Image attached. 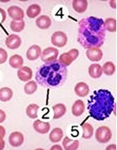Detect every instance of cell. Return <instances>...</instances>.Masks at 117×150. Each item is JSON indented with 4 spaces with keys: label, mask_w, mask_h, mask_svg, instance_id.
<instances>
[{
    "label": "cell",
    "mask_w": 117,
    "mask_h": 150,
    "mask_svg": "<svg viewBox=\"0 0 117 150\" xmlns=\"http://www.w3.org/2000/svg\"><path fill=\"white\" fill-rule=\"evenodd\" d=\"M106 37L104 21L101 18L89 17L79 22L77 42L84 48H100Z\"/></svg>",
    "instance_id": "cell-1"
},
{
    "label": "cell",
    "mask_w": 117,
    "mask_h": 150,
    "mask_svg": "<svg viewBox=\"0 0 117 150\" xmlns=\"http://www.w3.org/2000/svg\"><path fill=\"white\" fill-rule=\"evenodd\" d=\"M68 71L67 67L59 60L45 63L39 67L35 73V81L46 88H57L62 86L67 80Z\"/></svg>",
    "instance_id": "cell-2"
},
{
    "label": "cell",
    "mask_w": 117,
    "mask_h": 150,
    "mask_svg": "<svg viewBox=\"0 0 117 150\" xmlns=\"http://www.w3.org/2000/svg\"><path fill=\"white\" fill-rule=\"evenodd\" d=\"M114 108V97L110 91L106 89L94 91L88 101L89 115L97 121H104L109 118Z\"/></svg>",
    "instance_id": "cell-3"
},
{
    "label": "cell",
    "mask_w": 117,
    "mask_h": 150,
    "mask_svg": "<svg viewBox=\"0 0 117 150\" xmlns=\"http://www.w3.org/2000/svg\"><path fill=\"white\" fill-rule=\"evenodd\" d=\"M95 138L100 143H107L112 138L111 130L106 126H101L96 130Z\"/></svg>",
    "instance_id": "cell-4"
},
{
    "label": "cell",
    "mask_w": 117,
    "mask_h": 150,
    "mask_svg": "<svg viewBox=\"0 0 117 150\" xmlns=\"http://www.w3.org/2000/svg\"><path fill=\"white\" fill-rule=\"evenodd\" d=\"M79 54V52L78 49L73 48V49L69 50L67 53L62 54L59 57L58 60L60 64H62L65 67H69L78 57Z\"/></svg>",
    "instance_id": "cell-5"
},
{
    "label": "cell",
    "mask_w": 117,
    "mask_h": 150,
    "mask_svg": "<svg viewBox=\"0 0 117 150\" xmlns=\"http://www.w3.org/2000/svg\"><path fill=\"white\" fill-rule=\"evenodd\" d=\"M58 54L59 51L57 48L54 47H48L42 51L40 57H41L42 61L45 64V63H50V62H53L57 60Z\"/></svg>",
    "instance_id": "cell-6"
},
{
    "label": "cell",
    "mask_w": 117,
    "mask_h": 150,
    "mask_svg": "<svg viewBox=\"0 0 117 150\" xmlns=\"http://www.w3.org/2000/svg\"><path fill=\"white\" fill-rule=\"evenodd\" d=\"M51 41H52L53 45L58 47V48H62L67 43V35H66V33H64V32L57 31V32H55L52 34Z\"/></svg>",
    "instance_id": "cell-7"
},
{
    "label": "cell",
    "mask_w": 117,
    "mask_h": 150,
    "mask_svg": "<svg viewBox=\"0 0 117 150\" xmlns=\"http://www.w3.org/2000/svg\"><path fill=\"white\" fill-rule=\"evenodd\" d=\"M6 45L9 49H18L21 45V39L19 35L16 34H11L9 35L6 39Z\"/></svg>",
    "instance_id": "cell-8"
},
{
    "label": "cell",
    "mask_w": 117,
    "mask_h": 150,
    "mask_svg": "<svg viewBox=\"0 0 117 150\" xmlns=\"http://www.w3.org/2000/svg\"><path fill=\"white\" fill-rule=\"evenodd\" d=\"M8 14L13 21H22L24 18V11L23 9L16 6L9 7L8 9Z\"/></svg>",
    "instance_id": "cell-9"
},
{
    "label": "cell",
    "mask_w": 117,
    "mask_h": 150,
    "mask_svg": "<svg viewBox=\"0 0 117 150\" xmlns=\"http://www.w3.org/2000/svg\"><path fill=\"white\" fill-rule=\"evenodd\" d=\"M9 141L10 145L13 147H19L23 144L24 141V137L23 134L18 131H15L10 134L9 138Z\"/></svg>",
    "instance_id": "cell-10"
},
{
    "label": "cell",
    "mask_w": 117,
    "mask_h": 150,
    "mask_svg": "<svg viewBox=\"0 0 117 150\" xmlns=\"http://www.w3.org/2000/svg\"><path fill=\"white\" fill-rule=\"evenodd\" d=\"M86 57L92 62H98L103 57V52L98 48H89L86 51Z\"/></svg>",
    "instance_id": "cell-11"
},
{
    "label": "cell",
    "mask_w": 117,
    "mask_h": 150,
    "mask_svg": "<svg viewBox=\"0 0 117 150\" xmlns=\"http://www.w3.org/2000/svg\"><path fill=\"white\" fill-rule=\"evenodd\" d=\"M41 54L42 50L40 47L37 45H31L28 48V50L27 51L26 56H27V58L29 60H37L39 57L41 56Z\"/></svg>",
    "instance_id": "cell-12"
},
{
    "label": "cell",
    "mask_w": 117,
    "mask_h": 150,
    "mask_svg": "<svg viewBox=\"0 0 117 150\" xmlns=\"http://www.w3.org/2000/svg\"><path fill=\"white\" fill-rule=\"evenodd\" d=\"M18 77L21 81H28L33 77V71L28 67H22L18 70Z\"/></svg>",
    "instance_id": "cell-13"
},
{
    "label": "cell",
    "mask_w": 117,
    "mask_h": 150,
    "mask_svg": "<svg viewBox=\"0 0 117 150\" xmlns=\"http://www.w3.org/2000/svg\"><path fill=\"white\" fill-rule=\"evenodd\" d=\"M33 128L39 134H45L49 131L51 125L48 122H43L41 120H36L33 122Z\"/></svg>",
    "instance_id": "cell-14"
},
{
    "label": "cell",
    "mask_w": 117,
    "mask_h": 150,
    "mask_svg": "<svg viewBox=\"0 0 117 150\" xmlns=\"http://www.w3.org/2000/svg\"><path fill=\"white\" fill-rule=\"evenodd\" d=\"M75 94L78 97H84L85 96H87L89 93V87L85 82H79L76 85L74 88Z\"/></svg>",
    "instance_id": "cell-15"
},
{
    "label": "cell",
    "mask_w": 117,
    "mask_h": 150,
    "mask_svg": "<svg viewBox=\"0 0 117 150\" xmlns=\"http://www.w3.org/2000/svg\"><path fill=\"white\" fill-rule=\"evenodd\" d=\"M35 25L41 30H47L52 25V20L48 16L46 15H42L35 21Z\"/></svg>",
    "instance_id": "cell-16"
},
{
    "label": "cell",
    "mask_w": 117,
    "mask_h": 150,
    "mask_svg": "<svg viewBox=\"0 0 117 150\" xmlns=\"http://www.w3.org/2000/svg\"><path fill=\"white\" fill-rule=\"evenodd\" d=\"M85 112V103L81 100H77L72 106V114L76 117H79Z\"/></svg>",
    "instance_id": "cell-17"
},
{
    "label": "cell",
    "mask_w": 117,
    "mask_h": 150,
    "mask_svg": "<svg viewBox=\"0 0 117 150\" xmlns=\"http://www.w3.org/2000/svg\"><path fill=\"white\" fill-rule=\"evenodd\" d=\"M74 11L77 13L82 14L87 10L88 1L86 0H74L72 2Z\"/></svg>",
    "instance_id": "cell-18"
},
{
    "label": "cell",
    "mask_w": 117,
    "mask_h": 150,
    "mask_svg": "<svg viewBox=\"0 0 117 150\" xmlns=\"http://www.w3.org/2000/svg\"><path fill=\"white\" fill-rule=\"evenodd\" d=\"M62 144L65 150H76L79 148V142L78 140L69 139L68 137H65L63 139Z\"/></svg>",
    "instance_id": "cell-19"
},
{
    "label": "cell",
    "mask_w": 117,
    "mask_h": 150,
    "mask_svg": "<svg viewBox=\"0 0 117 150\" xmlns=\"http://www.w3.org/2000/svg\"><path fill=\"white\" fill-rule=\"evenodd\" d=\"M89 74L93 79L100 78L103 74L102 67L98 64H91L89 68Z\"/></svg>",
    "instance_id": "cell-20"
},
{
    "label": "cell",
    "mask_w": 117,
    "mask_h": 150,
    "mask_svg": "<svg viewBox=\"0 0 117 150\" xmlns=\"http://www.w3.org/2000/svg\"><path fill=\"white\" fill-rule=\"evenodd\" d=\"M64 137L63 130L60 127H55L51 131L49 134V140L52 143H57L62 139Z\"/></svg>",
    "instance_id": "cell-21"
},
{
    "label": "cell",
    "mask_w": 117,
    "mask_h": 150,
    "mask_svg": "<svg viewBox=\"0 0 117 150\" xmlns=\"http://www.w3.org/2000/svg\"><path fill=\"white\" fill-rule=\"evenodd\" d=\"M52 110L54 112L53 118L54 119H58L65 115L67 112V108L65 105L63 103H58L52 106Z\"/></svg>",
    "instance_id": "cell-22"
},
{
    "label": "cell",
    "mask_w": 117,
    "mask_h": 150,
    "mask_svg": "<svg viewBox=\"0 0 117 150\" xmlns=\"http://www.w3.org/2000/svg\"><path fill=\"white\" fill-rule=\"evenodd\" d=\"M9 64L14 69H20L23 64V59L21 55L14 54L9 58Z\"/></svg>",
    "instance_id": "cell-23"
},
{
    "label": "cell",
    "mask_w": 117,
    "mask_h": 150,
    "mask_svg": "<svg viewBox=\"0 0 117 150\" xmlns=\"http://www.w3.org/2000/svg\"><path fill=\"white\" fill-rule=\"evenodd\" d=\"M41 12V7L37 4H33L29 6L26 11V14L29 18H35Z\"/></svg>",
    "instance_id": "cell-24"
},
{
    "label": "cell",
    "mask_w": 117,
    "mask_h": 150,
    "mask_svg": "<svg viewBox=\"0 0 117 150\" xmlns=\"http://www.w3.org/2000/svg\"><path fill=\"white\" fill-rule=\"evenodd\" d=\"M13 91L10 88L4 87L0 88V100L2 102H8L12 98Z\"/></svg>",
    "instance_id": "cell-25"
},
{
    "label": "cell",
    "mask_w": 117,
    "mask_h": 150,
    "mask_svg": "<svg viewBox=\"0 0 117 150\" xmlns=\"http://www.w3.org/2000/svg\"><path fill=\"white\" fill-rule=\"evenodd\" d=\"M39 106L35 103L30 104L26 109V114L30 118L35 119L38 117V111H39Z\"/></svg>",
    "instance_id": "cell-26"
},
{
    "label": "cell",
    "mask_w": 117,
    "mask_h": 150,
    "mask_svg": "<svg viewBox=\"0 0 117 150\" xmlns=\"http://www.w3.org/2000/svg\"><path fill=\"white\" fill-rule=\"evenodd\" d=\"M105 30L110 33H114L117 30V21L114 18H106L104 21Z\"/></svg>",
    "instance_id": "cell-27"
},
{
    "label": "cell",
    "mask_w": 117,
    "mask_h": 150,
    "mask_svg": "<svg viewBox=\"0 0 117 150\" xmlns=\"http://www.w3.org/2000/svg\"><path fill=\"white\" fill-rule=\"evenodd\" d=\"M82 138L84 139H90L94 134V128L92 125L89 123H85L82 125Z\"/></svg>",
    "instance_id": "cell-28"
},
{
    "label": "cell",
    "mask_w": 117,
    "mask_h": 150,
    "mask_svg": "<svg viewBox=\"0 0 117 150\" xmlns=\"http://www.w3.org/2000/svg\"><path fill=\"white\" fill-rule=\"evenodd\" d=\"M25 27V21H12L10 23V29L14 33H20Z\"/></svg>",
    "instance_id": "cell-29"
},
{
    "label": "cell",
    "mask_w": 117,
    "mask_h": 150,
    "mask_svg": "<svg viewBox=\"0 0 117 150\" xmlns=\"http://www.w3.org/2000/svg\"><path fill=\"white\" fill-rule=\"evenodd\" d=\"M116 71V67L114 64L111 61L106 62L104 66L102 67V72L104 73L106 76H113Z\"/></svg>",
    "instance_id": "cell-30"
},
{
    "label": "cell",
    "mask_w": 117,
    "mask_h": 150,
    "mask_svg": "<svg viewBox=\"0 0 117 150\" xmlns=\"http://www.w3.org/2000/svg\"><path fill=\"white\" fill-rule=\"evenodd\" d=\"M37 91V83L36 81H28L24 86V92L27 95H31Z\"/></svg>",
    "instance_id": "cell-31"
},
{
    "label": "cell",
    "mask_w": 117,
    "mask_h": 150,
    "mask_svg": "<svg viewBox=\"0 0 117 150\" xmlns=\"http://www.w3.org/2000/svg\"><path fill=\"white\" fill-rule=\"evenodd\" d=\"M8 58L7 51L3 48H0V64H2L6 63Z\"/></svg>",
    "instance_id": "cell-32"
},
{
    "label": "cell",
    "mask_w": 117,
    "mask_h": 150,
    "mask_svg": "<svg viewBox=\"0 0 117 150\" xmlns=\"http://www.w3.org/2000/svg\"><path fill=\"white\" fill-rule=\"evenodd\" d=\"M6 114L3 110H0V124L2 123L4 121L6 120Z\"/></svg>",
    "instance_id": "cell-33"
},
{
    "label": "cell",
    "mask_w": 117,
    "mask_h": 150,
    "mask_svg": "<svg viewBox=\"0 0 117 150\" xmlns=\"http://www.w3.org/2000/svg\"><path fill=\"white\" fill-rule=\"evenodd\" d=\"M6 129L5 127L0 125V139H3L6 136Z\"/></svg>",
    "instance_id": "cell-34"
},
{
    "label": "cell",
    "mask_w": 117,
    "mask_h": 150,
    "mask_svg": "<svg viewBox=\"0 0 117 150\" xmlns=\"http://www.w3.org/2000/svg\"><path fill=\"white\" fill-rule=\"evenodd\" d=\"M5 148V141L3 139H0V150H2Z\"/></svg>",
    "instance_id": "cell-35"
},
{
    "label": "cell",
    "mask_w": 117,
    "mask_h": 150,
    "mask_svg": "<svg viewBox=\"0 0 117 150\" xmlns=\"http://www.w3.org/2000/svg\"><path fill=\"white\" fill-rule=\"evenodd\" d=\"M110 5L113 8H116V1H110Z\"/></svg>",
    "instance_id": "cell-36"
},
{
    "label": "cell",
    "mask_w": 117,
    "mask_h": 150,
    "mask_svg": "<svg viewBox=\"0 0 117 150\" xmlns=\"http://www.w3.org/2000/svg\"><path fill=\"white\" fill-rule=\"evenodd\" d=\"M54 149L62 150L63 148H61V146H59V145H55V146H53L51 148V150H54Z\"/></svg>",
    "instance_id": "cell-37"
},
{
    "label": "cell",
    "mask_w": 117,
    "mask_h": 150,
    "mask_svg": "<svg viewBox=\"0 0 117 150\" xmlns=\"http://www.w3.org/2000/svg\"><path fill=\"white\" fill-rule=\"evenodd\" d=\"M116 149V146H115V145H111V146H107V148H106V150L108 149Z\"/></svg>",
    "instance_id": "cell-38"
}]
</instances>
